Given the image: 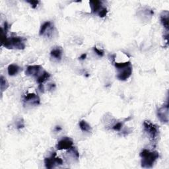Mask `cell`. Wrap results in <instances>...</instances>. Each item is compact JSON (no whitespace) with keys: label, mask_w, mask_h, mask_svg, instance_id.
<instances>
[{"label":"cell","mask_w":169,"mask_h":169,"mask_svg":"<svg viewBox=\"0 0 169 169\" xmlns=\"http://www.w3.org/2000/svg\"><path fill=\"white\" fill-rule=\"evenodd\" d=\"M79 128L83 132H92V128L84 120H81L79 122Z\"/></svg>","instance_id":"13"},{"label":"cell","mask_w":169,"mask_h":169,"mask_svg":"<svg viewBox=\"0 0 169 169\" xmlns=\"http://www.w3.org/2000/svg\"><path fill=\"white\" fill-rule=\"evenodd\" d=\"M87 58V54H83L81 56H80L79 58V59L81 60H85V58Z\"/></svg>","instance_id":"24"},{"label":"cell","mask_w":169,"mask_h":169,"mask_svg":"<svg viewBox=\"0 0 169 169\" xmlns=\"http://www.w3.org/2000/svg\"><path fill=\"white\" fill-rule=\"evenodd\" d=\"M161 21L166 30L168 31V12L165 11L161 15Z\"/></svg>","instance_id":"11"},{"label":"cell","mask_w":169,"mask_h":169,"mask_svg":"<svg viewBox=\"0 0 169 169\" xmlns=\"http://www.w3.org/2000/svg\"><path fill=\"white\" fill-rule=\"evenodd\" d=\"M93 50H94V51L95 52V53H96L97 55H99V56L102 57V56H104V51L99 49V48H97L96 46H95V47L93 48Z\"/></svg>","instance_id":"22"},{"label":"cell","mask_w":169,"mask_h":169,"mask_svg":"<svg viewBox=\"0 0 169 169\" xmlns=\"http://www.w3.org/2000/svg\"><path fill=\"white\" fill-rule=\"evenodd\" d=\"M25 127V124H24V122L23 120L22 119H20L19 121L17 122V128L18 129H20L23 128Z\"/></svg>","instance_id":"21"},{"label":"cell","mask_w":169,"mask_h":169,"mask_svg":"<svg viewBox=\"0 0 169 169\" xmlns=\"http://www.w3.org/2000/svg\"><path fill=\"white\" fill-rule=\"evenodd\" d=\"M50 77V73L44 71L43 73H42V74H40V76H39L37 77V83L39 84H43L45 82V81H46L48 79H49Z\"/></svg>","instance_id":"14"},{"label":"cell","mask_w":169,"mask_h":169,"mask_svg":"<svg viewBox=\"0 0 169 169\" xmlns=\"http://www.w3.org/2000/svg\"><path fill=\"white\" fill-rule=\"evenodd\" d=\"M107 13H108V10L106 7H102L100 9V10L98 12V15L100 17H105Z\"/></svg>","instance_id":"19"},{"label":"cell","mask_w":169,"mask_h":169,"mask_svg":"<svg viewBox=\"0 0 169 169\" xmlns=\"http://www.w3.org/2000/svg\"><path fill=\"white\" fill-rule=\"evenodd\" d=\"M61 128L60 126H56V131L59 132V131L61 130Z\"/></svg>","instance_id":"25"},{"label":"cell","mask_w":169,"mask_h":169,"mask_svg":"<svg viewBox=\"0 0 169 169\" xmlns=\"http://www.w3.org/2000/svg\"><path fill=\"white\" fill-rule=\"evenodd\" d=\"M90 7L91 8V12L93 13H98V12L102 8V2L95 0V1H89Z\"/></svg>","instance_id":"9"},{"label":"cell","mask_w":169,"mask_h":169,"mask_svg":"<svg viewBox=\"0 0 169 169\" xmlns=\"http://www.w3.org/2000/svg\"><path fill=\"white\" fill-rule=\"evenodd\" d=\"M38 89H39V90H40L42 93H44V89L43 84H39Z\"/></svg>","instance_id":"23"},{"label":"cell","mask_w":169,"mask_h":169,"mask_svg":"<svg viewBox=\"0 0 169 169\" xmlns=\"http://www.w3.org/2000/svg\"><path fill=\"white\" fill-rule=\"evenodd\" d=\"M114 65H115L116 68L118 71V70H122V69H123V68H125V67H128L129 66H130V65H132V64H131L130 61H128V62H124V63L115 62Z\"/></svg>","instance_id":"17"},{"label":"cell","mask_w":169,"mask_h":169,"mask_svg":"<svg viewBox=\"0 0 169 169\" xmlns=\"http://www.w3.org/2000/svg\"><path fill=\"white\" fill-rule=\"evenodd\" d=\"M42 67L40 65H34V66H29L27 67V70L25 71V74L28 76L38 77L40 76V70Z\"/></svg>","instance_id":"8"},{"label":"cell","mask_w":169,"mask_h":169,"mask_svg":"<svg viewBox=\"0 0 169 169\" xmlns=\"http://www.w3.org/2000/svg\"><path fill=\"white\" fill-rule=\"evenodd\" d=\"M0 87H1V93L9 87V84L7 81L4 76H1V77H0Z\"/></svg>","instance_id":"15"},{"label":"cell","mask_w":169,"mask_h":169,"mask_svg":"<svg viewBox=\"0 0 169 169\" xmlns=\"http://www.w3.org/2000/svg\"><path fill=\"white\" fill-rule=\"evenodd\" d=\"M27 3L31 5L32 8L35 9L37 7V5L39 4V1H37V0H32V1H27Z\"/></svg>","instance_id":"20"},{"label":"cell","mask_w":169,"mask_h":169,"mask_svg":"<svg viewBox=\"0 0 169 169\" xmlns=\"http://www.w3.org/2000/svg\"><path fill=\"white\" fill-rule=\"evenodd\" d=\"M144 131L149 136L151 142L153 144H157L159 135V129L157 125L154 124L150 121L145 120L144 122Z\"/></svg>","instance_id":"2"},{"label":"cell","mask_w":169,"mask_h":169,"mask_svg":"<svg viewBox=\"0 0 169 169\" xmlns=\"http://www.w3.org/2000/svg\"><path fill=\"white\" fill-rule=\"evenodd\" d=\"M51 56L57 60H60L62 56V50L60 48H56L51 51Z\"/></svg>","instance_id":"12"},{"label":"cell","mask_w":169,"mask_h":169,"mask_svg":"<svg viewBox=\"0 0 169 169\" xmlns=\"http://www.w3.org/2000/svg\"><path fill=\"white\" fill-rule=\"evenodd\" d=\"M21 70V67L16 64L9 65L7 68V71L9 76H14L18 74Z\"/></svg>","instance_id":"10"},{"label":"cell","mask_w":169,"mask_h":169,"mask_svg":"<svg viewBox=\"0 0 169 169\" xmlns=\"http://www.w3.org/2000/svg\"><path fill=\"white\" fill-rule=\"evenodd\" d=\"M40 98L34 93H28L23 97V102L32 105H38L40 104Z\"/></svg>","instance_id":"7"},{"label":"cell","mask_w":169,"mask_h":169,"mask_svg":"<svg viewBox=\"0 0 169 169\" xmlns=\"http://www.w3.org/2000/svg\"><path fill=\"white\" fill-rule=\"evenodd\" d=\"M141 157V167L143 168H150L153 167V165L159 157L157 151H151L147 149H144L140 153Z\"/></svg>","instance_id":"1"},{"label":"cell","mask_w":169,"mask_h":169,"mask_svg":"<svg viewBox=\"0 0 169 169\" xmlns=\"http://www.w3.org/2000/svg\"><path fill=\"white\" fill-rule=\"evenodd\" d=\"M123 127V123L122 122H117L114 125L112 126V129L114 131H120Z\"/></svg>","instance_id":"18"},{"label":"cell","mask_w":169,"mask_h":169,"mask_svg":"<svg viewBox=\"0 0 169 169\" xmlns=\"http://www.w3.org/2000/svg\"><path fill=\"white\" fill-rule=\"evenodd\" d=\"M44 164L46 168L50 169L55 168L57 165H61L63 164V161L61 159L56 157V153L54 152L50 157L44 159Z\"/></svg>","instance_id":"3"},{"label":"cell","mask_w":169,"mask_h":169,"mask_svg":"<svg viewBox=\"0 0 169 169\" xmlns=\"http://www.w3.org/2000/svg\"><path fill=\"white\" fill-rule=\"evenodd\" d=\"M73 140L70 138L65 137L58 141L56 145V148L58 150H63V149H70L73 147Z\"/></svg>","instance_id":"5"},{"label":"cell","mask_w":169,"mask_h":169,"mask_svg":"<svg viewBox=\"0 0 169 169\" xmlns=\"http://www.w3.org/2000/svg\"><path fill=\"white\" fill-rule=\"evenodd\" d=\"M51 27V22L50 21H46L41 26L40 31H39V34L40 36L44 35L45 32L47 31V29L48 28H50Z\"/></svg>","instance_id":"16"},{"label":"cell","mask_w":169,"mask_h":169,"mask_svg":"<svg viewBox=\"0 0 169 169\" xmlns=\"http://www.w3.org/2000/svg\"><path fill=\"white\" fill-rule=\"evenodd\" d=\"M132 73V65L123 68L122 70L118 71L117 78L120 81H126L131 76Z\"/></svg>","instance_id":"6"},{"label":"cell","mask_w":169,"mask_h":169,"mask_svg":"<svg viewBox=\"0 0 169 169\" xmlns=\"http://www.w3.org/2000/svg\"><path fill=\"white\" fill-rule=\"evenodd\" d=\"M158 118L162 123H168V102L163 105L157 111Z\"/></svg>","instance_id":"4"}]
</instances>
